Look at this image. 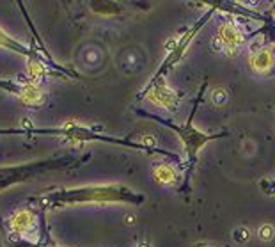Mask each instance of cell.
<instances>
[{"label":"cell","instance_id":"6da1fadb","mask_svg":"<svg viewBox=\"0 0 275 247\" xmlns=\"http://www.w3.org/2000/svg\"><path fill=\"white\" fill-rule=\"evenodd\" d=\"M7 224H9V230L13 231V233L32 240V233L37 231V217L29 208H20V210H16L11 215Z\"/></svg>","mask_w":275,"mask_h":247},{"label":"cell","instance_id":"7a4b0ae2","mask_svg":"<svg viewBox=\"0 0 275 247\" xmlns=\"http://www.w3.org/2000/svg\"><path fill=\"white\" fill-rule=\"evenodd\" d=\"M148 96L153 103H156V105L164 107L167 110H176L180 107V100H178L176 92L165 86H158L154 89H151Z\"/></svg>","mask_w":275,"mask_h":247},{"label":"cell","instance_id":"3957f363","mask_svg":"<svg viewBox=\"0 0 275 247\" xmlns=\"http://www.w3.org/2000/svg\"><path fill=\"white\" fill-rule=\"evenodd\" d=\"M219 37L222 40L224 43V48H227L231 53L236 52V50L242 46V32L238 30V27L233 25V23H224L219 30Z\"/></svg>","mask_w":275,"mask_h":247},{"label":"cell","instance_id":"277c9868","mask_svg":"<svg viewBox=\"0 0 275 247\" xmlns=\"http://www.w3.org/2000/svg\"><path fill=\"white\" fill-rule=\"evenodd\" d=\"M18 98H20V102L25 103V105L37 107L45 102L46 94L36 82H30V84H25V86L20 87V91H18Z\"/></svg>","mask_w":275,"mask_h":247},{"label":"cell","instance_id":"5b68a950","mask_svg":"<svg viewBox=\"0 0 275 247\" xmlns=\"http://www.w3.org/2000/svg\"><path fill=\"white\" fill-rule=\"evenodd\" d=\"M272 64H273V57H272V52L266 48L263 50H258L250 55V66H252L258 73H268L272 69Z\"/></svg>","mask_w":275,"mask_h":247},{"label":"cell","instance_id":"8992f818","mask_svg":"<svg viewBox=\"0 0 275 247\" xmlns=\"http://www.w3.org/2000/svg\"><path fill=\"white\" fill-rule=\"evenodd\" d=\"M154 178L162 185H170L176 181V171H174V167H170L167 164H160L154 167Z\"/></svg>","mask_w":275,"mask_h":247},{"label":"cell","instance_id":"52a82bcc","mask_svg":"<svg viewBox=\"0 0 275 247\" xmlns=\"http://www.w3.org/2000/svg\"><path fill=\"white\" fill-rule=\"evenodd\" d=\"M27 68H29V75L34 79V82H36V80H40L41 77L46 73L45 64H43L40 59H34V57H30V59H29V64H27Z\"/></svg>","mask_w":275,"mask_h":247},{"label":"cell","instance_id":"ba28073f","mask_svg":"<svg viewBox=\"0 0 275 247\" xmlns=\"http://www.w3.org/2000/svg\"><path fill=\"white\" fill-rule=\"evenodd\" d=\"M0 46H6V48H11L14 52H20V53H29V50L25 46H22L18 41H14L13 37H9L2 29H0Z\"/></svg>","mask_w":275,"mask_h":247},{"label":"cell","instance_id":"9c48e42d","mask_svg":"<svg viewBox=\"0 0 275 247\" xmlns=\"http://www.w3.org/2000/svg\"><path fill=\"white\" fill-rule=\"evenodd\" d=\"M210 100H211L213 105L222 107V105H226V103H227L229 94H227V91L224 89V87H215V89L211 91V94H210Z\"/></svg>","mask_w":275,"mask_h":247},{"label":"cell","instance_id":"30bf717a","mask_svg":"<svg viewBox=\"0 0 275 247\" xmlns=\"http://www.w3.org/2000/svg\"><path fill=\"white\" fill-rule=\"evenodd\" d=\"M258 237L261 238L263 242H270L275 237V227L272 224H263L259 226L258 230Z\"/></svg>","mask_w":275,"mask_h":247},{"label":"cell","instance_id":"8fae6325","mask_svg":"<svg viewBox=\"0 0 275 247\" xmlns=\"http://www.w3.org/2000/svg\"><path fill=\"white\" fill-rule=\"evenodd\" d=\"M233 238L238 244H243V242H247L250 238V231H249V227H238V230L234 231V235H233Z\"/></svg>","mask_w":275,"mask_h":247},{"label":"cell","instance_id":"7c38bea8","mask_svg":"<svg viewBox=\"0 0 275 247\" xmlns=\"http://www.w3.org/2000/svg\"><path fill=\"white\" fill-rule=\"evenodd\" d=\"M144 144H149V146H153V144H156V141H154V137H151V135H144V137L141 139Z\"/></svg>","mask_w":275,"mask_h":247},{"label":"cell","instance_id":"4fadbf2b","mask_svg":"<svg viewBox=\"0 0 275 247\" xmlns=\"http://www.w3.org/2000/svg\"><path fill=\"white\" fill-rule=\"evenodd\" d=\"M126 221H128V222H130V224H131V222H135V217H131V215H130V217H128Z\"/></svg>","mask_w":275,"mask_h":247},{"label":"cell","instance_id":"5bb4252c","mask_svg":"<svg viewBox=\"0 0 275 247\" xmlns=\"http://www.w3.org/2000/svg\"><path fill=\"white\" fill-rule=\"evenodd\" d=\"M141 247H146V245H141Z\"/></svg>","mask_w":275,"mask_h":247}]
</instances>
